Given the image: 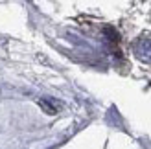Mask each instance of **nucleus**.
Segmentation results:
<instances>
[{"label":"nucleus","mask_w":151,"mask_h":149,"mask_svg":"<svg viewBox=\"0 0 151 149\" xmlns=\"http://www.w3.org/2000/svg\"><path fill=\"white\" fill-rule=\"evenodd\" d=\"M134 54L142 61L151 63V37H140L134 42Z\"/></svg>","instance_id":"obj_1"},{"label":"nucleus","mask_w":151,"mask_h":149,"mask_svg":"<svg viewBox=\"0 0 151 149\" xmlns=\"http://www.w3.org/2000/svg\"><path fill=\"white\" fill-rule=\"evenodd\" d=\"M39 107H41L46 114H57L59 109H61V103L50 100V98H42V100H39Z\"/></svg>","instance_id":"obj_2"}]
</instances>
